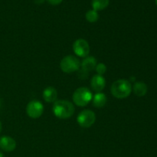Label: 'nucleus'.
<instances>
[{
	"mask_svg": "<svg viewBox=\"0 0 157 157\" xmlns=\"http://www.w3.org/2000/svg\"><path fill=\"white\" fill-rule=\"evenodd\" d=\"M90 86H91L92 90L96 91L97 93H100L105 88V78L101 75H94L90 81Z\"/></svg>",
	"mask_w": 157,
	"mask_h": 157,
	"instance_id": "9",
	"label": "nucleus"
},
{
	"mask_svg": "<svg viewBox=\"0 0 157 157\" xmlns=\"http://www.w3.org/2000/svg\"><path fill=\"white\" fill-rule=\"evenodd\" d=\"M73 50L75 55L81 58H86L90 54V45L86 40L83 38L77 39L73 44Z\"/></svg>",
	"mask_w": 157,
	"mask_h": 157,
	"instance_id": "7",
	"label": "nucleus"
},
{
	"mask_svg": "<svg viewBox=\"0 0 157 157\" xmlns=\"http://www.w3.org/2000/svg\"><path fill=\"white\" fill-rule=\"evenodd\" d=\"M2 130V123L1 121H0V133H1Z\"/></svg>",
	"mask_w": 157,
	"mask_h": 157,
	"instance_id": "20",
	"label": "nucleus"
},
{
	"mask_svg": "<svg viewBox=\"0 0 157 157\" xmlns=\"http://www.w3.org/2000/svg\"><path fill=\"white\" fill-rule=\"evenodd\" d=\"M75 110L73 104L66 100H60L54 103L53 113L59 119H68L75 113Z\"/></svg>",
	"mask_w": 157,
	"mask_h": 157,
	"instance_id": "1",
	"label": "nucleus"
},
{
	"mask_svg": "<svg viewBox=\"0 0 157 157\" xmlns=\"http://www.w3.org/2000/svg\"><path fill=\"white\" fill-rule=\"evenodd\" d=\"M0 157H4V155H3V153L2 152H0Z\"/></svg>",
	"mask_w": 157,
	"mask_h": 157,
	"instance_id": "21",
	"label": "nucleus"
},
{
	"mask_svg": "<svg viewBox=\"0 0 157 157\" xmlns=\"http://www.w3.org/2000/svg\"><path fill=\"white\" fill-rule=\"evenodd\" d=\"M16 148V142L11 136H3L0 137V149L6 152H12Z\"/></svg>",
	"mask_w": 157,
	"mask_h": 157,
	"instance_id": "8",
	"label": "nucleus"
},
{
	"mask_svg": "<svg viewBox=\"0 0 157 157\" xmlns=\"http://www.w3.org/2000/svg\"><path fill=\"white\" fill-rule=\"evenodd\" d=\"M86 19H87V21L90 23H94L96 22L97 21L99 18V15H98V12L94 9H91V10H88L87 12L85 15Z\"/></svg>",
	"mask_w": 157,
	"mask_h": 157,
	"instance_id": "15",
	"label": "nucleus"
},
{
	"mask_svg": "<svg viewBox=\"0 0 157 157\" xmlns=\"http://www.w3.org/2000/svg\"><path fill=\"white\" fill-rule=\"evenodd\" d=\"M47 1L49 4L52 5V6H58L62 2L63 0H47Z\"/></svg>",
	"mask_w": 157,
	"mask_h": 157,
	"instance_id": "18",
	"label": "nucleus"
},
{
	"mask_svg": "<svg viewBox=\"0 0 157 157\" xmlns=\"http://www.w3.org/2000/svg\"><path fill=\"white\" fill-rule=\"evenodd\" d=\"M95 70H96L98 75H101V76H102V75H104V74L106 73V71H107V66H106L104 63H99V64H97Z\"/></svg>",
	"mask_w": 157,
	"mask_h": 157,
	"instance_id": "16",
	"label": "nucleus"
},
{
	"mask_svg": "<svg viewBox=\"0 0 157 157\" xmlns=\"http://www.w3.org/2000/svg\"><path fill=\"white\" fill-rule=\"evenodd\" d=\"M88 75H89V73L86 72L85 71L82 70L81 67H80L79 70L78 71V76L80 79L86 80L87 78H88Z\"/></svg>",
	"mask_w": 157,
	"mask_h": 157,
	"instance_id": "17",
	"label": "nucleus"
},
{
	"mask_svg": "<svg viewBox=\"0 0 157 157\" xmlns=\"http://www.w3.org/2000/svg\"><path fill=\"white\" fill-rule=\"evenodd\" d=\"M110 0H92L91 6L94 10L101 11L105 9L109 6Z\"/></svg>",
	"mask_w": 157,
	"mask_h": 157,
	"instance_id": "14",
	"label": "nucleus"
},
{
	"mask_svg": "<svg viewBox=\"0 0 157 157\" xmlns=\"http://www.w3.org/2000/svg\"><path fill=\"white\" fill-rule=\"evenodd\" d=\"M0 107H1V101H0Z\"/></svg>",
	"mask_w": 157,
	"mask_h": 157,
	"instance_id": "22",
	"label": "nucleus"
},
{
	"mask_svg": "<svg viewBox=\"0 0 157 157\" xmlns=\"http://www.w3.org/2000/svg\"><path fill=\"white\" fill-rule=\"evenodd\" d=\"M78 124L83 128H89L96 121V115L90 110H84L78 114L77 117Z\"/></svg>",
	"mask_w": 157,
	"mask_h": 157,
	"instance_id": "5",
	"label": "nucleus"
},
{
	"mask_svg": "<svg viewBox=\"0 0 157 157\" xmlns=\"http://www.w3.org/2000/svg\"><path fill=\"white\" fill-rule=\"evenodd\" d=\"M73 101L78 107H85L91 101L93 95L90 90L87 87H79L74 92Z\"/></svg>",
	"mask_w": 157,
	"mask_h": 157,
	"instance_id": "3",
	"label": "nucleus"
},
{
	"mask_svg": "<svg viewBox=\"0 0 157 157\" xmlns=\"http://www.w3.org/2000/svg\"><path fill=\"white\" fill-rule=\"evenodd\" d=\"M43 98L48 103H55L58 98V91L53 87H48L43 91Z\"/></svg>",
	"mask_w": 157,
	"mask_h": 157,
	"instance_id": "11",
	"label": "nucleus"
},
{
	"mask_svg": "<svg viewBox=\"0 0 157 157\" xmlns=\"http://www.w3.org/2000/svg\"><path fill=\"white\" fill-rule=\"evenodd\" d=\"M112 95L117 99L128 98L132 92V85L127 80L119 79L112 84L110 87Z\"/></svg>",
	"mask_w": 157,
	"mask_h": 157,
	"instance_id": "2",
	"label": "nucleus"
},
{
	"mask_svg": "<svg viewBox=\"0 0 157 157\" xmlns=\"http://www.w3.org/2000/svg\"><path fill=\"white\" fill-rule=\"evenodd\" d=\"M147 87L144 82H136L133 85V92L138 97H143L147 94Z\"/></svg>",
	"mask_w": 157,
	"mask_h": 157,
	"instance_id": "13",
	"label": "nucleus"
},
{
	"mask_svg": "<svg viewBox=\"0 0 157 157\" xmlns=\"http://www.w3.org/2000/svg\"><path fill=\"white\" fill-rule=\"evenodd\" d=\"M80 67H81V62L78 58L73 55L65 56L60 62V68L64 73L71 74L78 71Z\"/></svg>",
	"mask_w": 157,
	"mask_h": 157,
	"instance_id": "4",
	"label": "nucleus"
},
{
	"mask_svg": "<svg viewBox=\"0 0 157 157\" xmlns=\"http://www.w3.org/2000/svg\"><path fill=\"white\" fill-rule=\"evenodd\" d=\"M156 4L157 5V0H156Z\"/></svg>",
	"mask_w": 157,
	"mask_h": 157,
	"instance_id": "23",
	"label": "nucleus"
},
{
	"mask_svg": "<svg viewBox=\"0 0 157 157\" xmlns=\"http://www.w3.org/2000/svg\"><path fill=\"white\" fill-rule=\"evenodd\" d=\"M96 58L92 56H87L81 63V68L89 73L90 71L95 70L97 66Z\"/></svg>",
	"mask_w": 157,
	"mask_h": 157,
	"instance_id": "10",
	"label": "nucleus"
},
{
	"mask_svg": "<svg viewBox=\"0 0 157 157\" xmlns=\"http://www.w3.org/2000/svg\"><path fill=\"white\" fill-rule=\"evenodd\" d=\"M92 102H93L94 107L97 108H101L104 107L107 102V96L104 93H97L92 98Z\"/></svg>",
	"mask_w": 157,
	"mask_h": 157,
	"instance_id": "12",
	"label": "nucleus"
},
{
	"mask_svg": "<svg viewBox=\"0 0 157 157\" xmlns=\"http://www.w3.org/2000/svg\"><path fill=\"white\" fill-rule=\"evenodd\" d=\"M44 2H45V0H34V2H35V4H38V5L43 4Z\"/></svg>",
	"mask_w": 157,
	"mask_h": 157,
	"instance_id": "19",
	"label": "nucleus"
},
{
	"mask_svg": "<svg viewBox=\"0 0 157 157\" xmlns=\"http://www.w3.org/2000/svg\"><path fill=\"white\" fill-rule=\"evenodd\" d=\"M43 112H44V106L38 101H30L26 107L27 115L32 119H38L41 117Z\"/></svg>",
	"mask_w": 157,
	"mask_h": 157,
	"instance_id": "6",
	"label": "nucleus"
}]
</instances>
